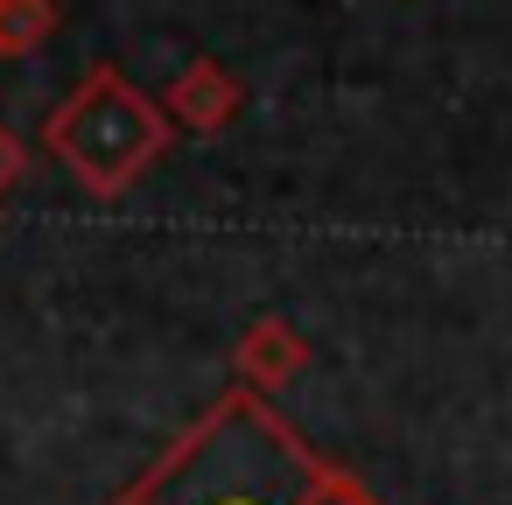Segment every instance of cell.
Instances as JSON below:
<instances>
[{
    "instance_id": "52a82bcc",
    "label": "cell",
    "mask_w": 512,
    "mask_h": 505,
    "mask_svg": "<svg viewBox=\"0 0 512 505\" xmlns=\"http://www.w3.org/2000/svg\"><path fill=\"white\" fill-rule=\"evenodd\" d=\"M0 8H8V0H0Z\"/></svg>"
},
{
    "instance_id": "5b68a950",
    "label": "cell",
    "mask_w": 512,
    "mask_h": 505,
    "mask_svg": "<svg viewBox=\"0 0 512 505\" xmlns=\"http://www.w3.org/2000/svg\"><path fill=\"white\" fill-rule=\"evenodd\" d=\"M50 36H57V0H8L0 8V64L43 50Z\"/></svg>"
},
{
    "instance_id": "6da1fadb",
    "label": "cell",
    "mask_w": 512,
    "mask_h": 505,
    "mask_svg": "<svg viewBox=\"0 0 512 505\" xmlns=\"http://www.w3.org/2000/svg\"><path fill=\"white\" fill-rule=\"evenodd\" d=\"M309 470H316V449L260 393L232 386L113 505H302Z\"/></svg>"
},
{
    "instance_id": "277c9868",
    "label": "cell",
    "mask_w": 512,
    "mask_h": 505,
    "mask_svg": "<svg viewBox=\"0 0 512 505\" xmlns=\"http://www.w3.org/2000/svg\"><path fill=\"white\" fill-rule=\"evenodd\" d=\"M232 372H239L246 393L274 400L281 386H295V379L309 372V337H302L288 316H260V323H246V337L232 344Z\"/></svg>"
},
{
    "instance_id": "7a4b0ae2",
    "label": "cell",
    "mask_w": 512,
    "mask_h": 505,
    "mask_svg": "<svg viewBox=\"0 0 512 505\" xmlns=\"http://www.w3.org/2000/svg\"><path fill=\"white\" fill-rule=\"evenodd\" d=\"M176 127L162 113V99H148L120 64H92L64 99L57 113L43 120V148L71 169V183L99 204L127 197L162 155H169Z\"/></svg>"
},
{
    "instance_id": "3957f363",
    "label": "cell",
    "mask_w": 512,
    "mask_h": 505,
    "mask_svg": "<svg viewBox=\"0 0 512 505\" xmlns=\"http://www.w3.org/2000/svg\"><path fill=\"white\" fill-rule=\"evenodd\" d=\"M162 113H169V127H183V134H225L239 113H246V85L218 64V57H190L176 78H169V92H162Z\"/></svg>"
},
{
    "instance_id": "8992f818",
    "label": "cell",
    "mask_w": 512,
    "mask_h": 505,
    "mask_svg": "<svg viewBox=\"0 0 512 505\" xmlns=\"http://www.w3.org/2000/svg\"><path fill=\"white\" fill-rule=\"evenodd\" d=\"M15 183H22V141H15L8 127H0V197H8Z\"/></svg>"
}]
</instances>
